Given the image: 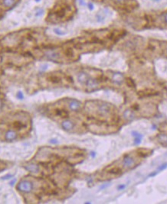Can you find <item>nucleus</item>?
I'll return each mask as SVG.
<instances>
[{"mask_svg": "<svg viewBox=\"0 0 167 204\" xmlns=\"http://www.w3.org/2000/svg\"><path fill=\"white\" fill-rule=\"evenodd\" d=\"M54 0H21L0 21V27L7 29L36 25L45 19L47 8Z\"/></svg>", "mask_w": 167, "mask_h": 204, "instance_id": "nucleus-1", "label": "nucleus"}, {"mask_svg": "<svg viewBox=\"0 0 167 204\" xmlns=\"http://www.w3.org/2000/svg\"><path fill=\"white\" fill-rule=\"evenodd\" d=\"M85 114L90 129H101L99 134H110L120 128L121 119L119 111L113 104L101 100H89L85 103Z\"/></svg>", "mask_w": 167, "mask_h": 204, "instance_id": "nucleus-2", "label": "nucleus"}, {"mask_svg": "<svg viewBox=\"0 0 167 204\" xmlns=\"http://www.w3.org/2000/svg\"><path fill=\"white\" fill-rule=\"evenodd\" d=\"M152 153L153 151L146 148H138L125 153L120 159L104 167L99 174L98 178L101 181L117 178L125 172L136 168L146 157L152 155Z\"/></svg>", "mask_w": 167, "mask_h": 204, "instance_id": "nucleus-3", "label": "nucleus"}, {"mask_svg": "<svg viewBox=\"0 0 167 204\" xmlns=\"http://www.w3.org/2000/svg\"><path fill=\"white\" fill-rule=\"evenodd\" d=\"M33 183L32 182H31L27 180H24V181H20L18 185H17V189L23 193H30L33 189Z\"/></svg>", "mask_w": 167, "mask_h": 204, "instance_id": "nucleus-4", "label": "nucleus"}, {"mask_svg": "<svg viewBox=\"0 0 167 204\" xmlns=\"http://www.w3.org/2000/svg\"><path fill=\"white\" fill-rule=\"evenodd\" d=\"M68 106L70 111L78 112L82 109V103L75 99H68Z\"/></svg>", "mask_w": 167, "mask_h": 204, "instance_id": "nucleus-5", "label": "nucleus"}, {"mask_svg": "<svg viewBox=\"0 0 167 204\" xmlns=\"http://www.w3.org/2000/svg\"><path fill=\"white\" fill-rule=\"evenodd\" d=\"M50 31H52L54 35L58 36V37H64L68 35V30L65 28L61 27V26H53L51 28Z\"/></svg>", "mask_w": 167, "mask_h": 204, "instance_id": "nucleus-6", "label": "nucleus"}, {"mask_svg": "<svg viewBox=\"0 0 167 204\" xmlns=\"http://www.w3.org/2000/svg\"><path fill=\"white\" fill-rule=\"evenodd\" d=\"M61 125L62 129L67 131H73V129H74V128H75V122H73L72 120L69 119H64L61 122Z\"/></svg>", "mask_w": 167, "mask_h": 204, "instance_id": "nucleus-7", "label": "nucleus"}, {"mask_svg": "<svg viewBox=\"0 0 167 204\" xmlns=\"http://www.w3.org/2000/svg\"><path fill=\"white\" fill-rule=\"evenodd\" d=\"M18 136H19V134L17 133L16 131L12 130V129H9L5 132V139L8 141H12L16 140L18 139Z\"/></svg>", "mask_w": 167, "mask_h": 204, "instance_id": "nucleus-8", "label": "nucleus"}, {"mask_svg": "<svg viewBox=\"0 0 167 204\" xmlns=\"http://www.w3.org/2000/svg\"><path fill=\"white\" fill-rule=\"evenodd\" d=\"M90 78H91V77H90L87 73H85V72H80V73H78V76H77V80H78V82L79 83L80 85H85V84L87 83V82L88 81Z\"/></svg>", "mask_w": 167, "mask_h": 204, "instance_id": "nucleus-9", "label": "nucleus"}, {"mask_svg": "<svg viewBox=\"0 0 167 204\" xmlns=\"http://www.w3.org/2000/svg\"><path fill=\"white\" fill-rule=\"evenodd\" d=\"M49 67L50 65L48 63H42L40 66H39L38 70H39L40 72H46L47 71H48Z\"/></svg>", "mask_w": 167, "mask_h": 204, "instance_id": "nucleus-10", "label": "nucleus"}, {"mask_svg": "<svg viewBox=\"0 0 167 204\" xmlns=\"http://www.w3.org/2000/svg\"><path fill=\"white\" fill-rule=\"evenodd\" d=\"M87 0H76V3H77V5L79 8H84L87 4Z\"/></svg>", "mask_w": 167, "mask_h": 204, "instance_id": "nucleus-11", "label": "nucleus"}, {"mask_svg": "<svg viewBox=\"0 0 167 204\" xmlns=\"http://www.w3.org/2000/svg\"><path fill=\"white\" fill-rule=\"evenodd\" d=\"M135 135H133L135 136V143L136 144H139L140 143V141H141V139L143 136L140 135V134H138L137 132H134Z\"/></svg>", "mask_w": 167, "mask_h": 204, "instance_id": "nucleus-12", "label": "nucleus"}, {"mask_svg": "<svg viewBox=\"0 0 167 204\" xmlns=\"http://www.w3.org/2000/svg\"><path fill=\"white\" fill-rule=\"evenodd\" d=\"M15 0H4V4L6 6H12L14 5Z\"/></svg>", "mask_w": 167, "mask_h": 204, "instance_id": "nucleus-13", "label": "nucleus"}, {"mask_svg": "<svg viewBox=\"0 0 167 204\" xmlns=\"http://www.w3.org/2000/svg\"><path fill=\"white\" fill-rule=\"evenodd\" d=\"M23 97L24 96H23V93H22V92L19 91L18 93H17V98L21 99H23Z\"/></svg>", "mask_w": 167, "mask_h": 204, "instance_id": "nucleus-14", "label": "nucleus"}, {"mask_svg": "<svg viewBox=\"0 0 167 204\" xmlns=\"http://www.w3.org/2000/svg\"><path fill=\"white\" fill-rule=\"evenodd\" d=\"M12 177V175H11V174H8V175H5V177H3V180H7V179H9V178H11Z\"/></svg>", "mask_w": 167, "mask_h": 204, "instance_id": "nucleus-15", "label": "nucleus"}, {"mask_svg": "<svg viewBox=\"0 0 167 204\" xmlns=\"http://www.w3.org/2000/svg\"><path fill=\"white\" fill-rule=\"evenodd\" d=\"M163 19H164V21L166 22V24H167V13L163 15Z\"/></svg>", "mask_w": 167, "mask_h": 204, "instance_id": "nucleus-16", "label": "nucleus"}, {"mask_svg": "<svg viewBox=\"0 0 167 204\" xmlns=\"http://www.w3.org/2000/svg\"><path fill=\"white\" fill-rule=\"evenodd\" d=\"M150 1H152V2H153V3H160V1H161V0H150Z\"/></svg>", "mask_w": 167, "mask_h": 204, "instance_id": "nucleus-17", "label": "nucleus"}, {"mask_svg": "<svg viewBox=\"0 0 167 204\" xmlns=\"http://www.w3.org/2000/svg\"><path fill=\"white\" fill-rule=\"evenodd\" d=\"M116 1H117V2H119V3H121V2H123L124 0H116Z\"/></svg>", "mask_w": 167, "mask_h": 204, "instance_id": "nucleus-18", "label": "nucleus"}, {"mask_svg": "<svg viewBox=\"0 0 167 204\" xmlns=\"http://www.w3.org/2000/svg\"><path fill=\"white\" fill-rule=\"evenodd\" d=\"M2 106H3V103H2V102L0 101V108L2 107Z\"/></svg>", "mask_w": 167, "mask_h": 204, "instance_id": "nucleus-19", "label": "nucleus"}, {"mask_svg": "<svg viewBox=\"0 0 167 204\" xmlns=\"http://www.w3.org/2000/svg\"><path fill=\"white\" fill-rule=\"evenodd\" d=\"M165 89H166V93H167V84L165 86Z\"/></svg>", "mask_w": 167, "mask_h": 204, "instance_id": "nucleus-20", "label": "nucleus"}]
</instances>
